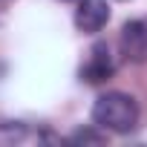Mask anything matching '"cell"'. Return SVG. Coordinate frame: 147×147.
<instances>
[{
	"label": "cell",
	"mask_w": 147,
	"mask_h": 147,
	"mask_svg": "<svg viewBox=\"0 0 147 147\" xmlns=\"http://www.w3.org/2000/svg\"><path fill=\"white\" fill-rule=\"evenodd\" d=\"M72 141H104V136H98V133H92V130H78L75 136H72Z\"/></svg>",
	"instance_id": "5b68a950"
},
{
	"label": "cell",
	"mask_w": 147,
	"mask_h": 147,
	"mask_svg": "<svg viewBox=\"0 0 147 147\" xmlns=\"http://www.w3.org/2000/svg\"><path fill=\"white\" fill-rule=\"evenodd\" d=\"M121 55L133 63H144L147 61V23L144 20H127L121 26V38H118Z\"/></svg>",
	"instance_id": "7a4b0ae2"
},
{
	"label": "cell",
	"mask_w": 147,
	"mask_h": 147,
	"mask_svg": "<svg viewBox=\"0 0 147 147\" xmlns=\"http://www.w3.org/2000/svg\"><path fill=\"white\" fill-rule=\"evenodd\" d=\"M3 72H6V66H3V63H0V75H3Z\"/></svg>",
	"instance_id": "8992f818"
},
{
	"label": "cell",
	"mask_w": 147,
	"mask_h": 147,
	"mask_svg": "<svg viewBox=\"0 0 147 147\" xmlns=\"http://www.w3.org/2000/svg\"><path fill=\"white\" fill-rule=\"evenodd\" d=\"M110 20V6L107 0H81L78 9H75V26L87 35L101 32Z\"/></svg>",
	"instance_id": "3957f363"
},
{
	"label": "cell",
	"mask_w": 147,
	"mask_h": 147,
	"mask_svg": "<svg viewBox=\"0 0 147 147\" xmlns=\"http://www.w3.org/2000/svg\"><path fill=\"white\" fill-rule=\"evenodd\" d=\"M113 72H115V63L110 58V46L107 43H95L90 49V61L81 66V78L87 84H101V81H107L113 75Z\"/></svg>",
	"instance_id": "277c9868"
},
{
	"label": "cell",
	"mask_w": 147,
	"mask_h": 147,
	"mask_svg": "<svg viewBox=\"0 0 147 147\" xmlns=\"http://www.w3.org/2000/svg\"><path fill=\"white\" fill-rule=\"evenodd\" d=\"M92 121L113 133H130L138 124V104L127 92H107L95 101Z\"/></svg>",
	"instance_id": "6da1fadb"
}]
</instances>
